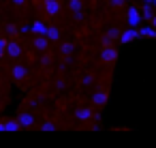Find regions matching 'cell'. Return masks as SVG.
<instances>
[{
  "instance_id": "6da1fadb",
  "label": "cell",
  "mask_w": 156,
  "mask_h": 148,
  "mask_svg": "<svg viewBox=\"0 0 156 148\" xmlns=\"http://www.w3.org/2000/svg\"><path fill=\"white\" fill-rule=\"evenodd\" d=\"M15 2H22V0H15Z\"/></svg>"
}]
</instances>
